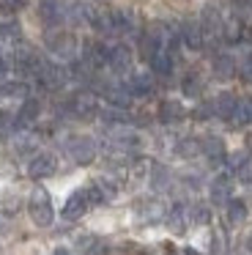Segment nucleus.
Masks as SVG:
<instances>
[{"label": "nucleus", "mask_w": 252, "mask_h": 255, "mask_svg": "<svg viewBox=\"0 0 252 255\" xmlns=\"http://www.w3.org/2000/svg\"><path fill=\"white\" fill-rule=\"evenodd\" d=\"M27 214H30V220L36 222L38 228L52 225L55 206H52V198H49L47 189H33V192H30V200H27Z\"/></svg>", "instance_id": "obj_1"}, {"label": "nucleus", "mask_w": 252, "mask_h": 255, "mask_svg": "<svg viewBox=\"0 0 252 255\" xmlns=\"http://www.w3.org/2000/svg\"><path fill=\"white\" fill-rule=\"evenodd\" d=\"M63 148L77 165H91L96 159V140L91 134H69L63 140Z\"/></svg>", "instance_id": "obj_2"}, {"label": "nucleus", "mask_w": 252, "mask_h": 255, "mask_svg": "<svg viewBox=\"0 0 252 255\" xmlns=\"http://www.w3.org/2000/svg\"><path fill=\"white\" fill-rule=\"evenodd\" d=\"M47 50L52 52V58L74 61L77 52H80V41H77V36L69 33V30H55V33L47 36Z\"/></svg>", "instance_id": "obj_3"}, {"label": "nucleus", "mask_w": 252, "mask_h": 255, "mask_svg": "<svg viewBox=\"0 0 252 255\" xmlns=\"http://www.w3.org/2000/svg\"><path fill=\"white\" fill-rule=\"evenodd\" d=\"M33 80H36L41 88H47V91H58V88L66 85L69 72H66L60 63H55V61H41V66H38V72H36Z\"/></svg>", "instance_id": "obj_4"}, {"label": "nucleus", "mask_w": 252, "mask_h": 255, "mask_svg": "<svg viewBox=\"0 0 252 255\" xmlns=\"http://www.w3.org/2000/svg\"><path fill=\"white\" fill-rule=\"evenodd\" d=\"M107 143L115 154H134V151H140L142 137L137 132H131V129H126V127H115L113 132L107 134Z\"/></svg>", "instance_id": "obj_5"}, {"label": "nucleus", "mask_w": 252, "mask_h": 255, "mask_svg": "<svg viewBox=\"0 0 252 255\" xmlns=\"http://www.w3.org/2000/svg\"><path fill=\"white\" fill-rule=\"evenodd\" d=\"M69 113L77 118H93L99 113V99L91 91H77L74 96H69Z\"/></svg>", "instance_id": "obj_6"}, {"label": "nucleus", "mask_w": 252, "mask_h": 255, "mask_svg": "<svg viewBox=\"0 0 252 255\" xmlns=\"http://www.w3.org/2000/svg\"><path fill=\"white\" fill-rule=\"evenodd\" d=\"M91 206H93V200H91V192H88V187L74 189V192L66 198V203H63V217H66V220H80V217L85 214Z\"/></svg>", "instance_id": "obj_7"}, {"label": "nucleus", "mask_w": 252, "mask_h": 255, "mask_svg": "<svg viewBox=\"0 0 252 255\" xmlns=\"http://www.w3.org/2000/svg\"><path fill=\"white\" fill-rule=\"evenodd\" d=\"M55 170H58V159H55V154H49V151H41V154H36L27 162V176L36 178V181L55 176Z\"/></svg>", "instance_id": "obj_8"}, {"label": "nucleus", "mask_w": 252, "mask_h": 255, "mask_svg": "<svg viewBox=\"0 0 252 255\" xmlns=\"http://www.w3.org/2000/svg\"><path fill=\"white\" fill-rule=\"evenodd\" d=\"M164 214L167 211H164V203L159 198H140L134 203V217L142 222H159Z\"/></svg>", "instance_id": "obj_9"}, {"label": "nucleus", "mask_w": 252, "mask_h": 255, "mask_svg": "<svg viewBox=\"0 0 252 255\" xmlns=\"http://www.w3.org/2000/svg\"><path fill=\"white\" fill-rule=\"evenodd\" d=\"M131 61H134V55H131V50L126 44H115L110 47V55H107V69H113L115 74H126L131 69Z\"/></svg>", "instance_id": "obj_10"}, {"label": "nucleus", "mask_w": 252, "mask_h": 255, "mask_svg": "<svg viewBox=\"0 0 252 255\" xmlns=\"http://www.w3.org/2000/svg\"><path fill=\"white\" fill-rule=\"evenodd\" d=\"M99 91H102L104 99H107L113 107H118V110H124V107L131 102L129 88H126L124 83H118V80H115V83H102V88H99Z\"/></svg>", "instance_id": "obj_11"}, {"label": "nucleus", "mask_w": 252, "mask_h": 255, "mask_svg": "<svg viewBox=\"0 0 252 255\" xmlns=\"http://www.w3.org/2000/svg\"><path fill=\"white\" fill-rule=\"evenodd\" d=\"M178 36L189 50H200V47L206 44V33H203V25L197 22V19H186V22L181 25Z\"/></svg>", "instance_id": "obj_12"}, {"label": "nucleus", "mask_w": 252, "mask_h": 255, "mask_svg": "<svg viewBox=\"0 0 252 255\" xmlns=\"http://www.w3.org/2000/svg\"><path fill=\"white\" fill-rule=\"evenodd\" d=\"M38 14H41V19L47 25H60L66 19V14H69V8H66L63 0H41L38 3Z\"/></svg>", "instance_id": "obj_13"}, {"label": "nucleus", "mask_w": 252, "mask_h": 255, "mask_svg": "<svg viewBox=\"0 0 252 255\" xmlns=\"http://www.w3.org/2000/svg\"><path fill=\"white\" fill-rule=\"evenodd\" d=\"M200 154H206V159L211 162V165H222L228 151H225L222 137L211 134V137H203V140H200Z\"/></svg>", "instance_id": "obj_14"}, {"label": "nucleus", "mask_w": 252, "mask_h": 255, "mask_svg": "<svg viewBox=\"0 0 252 255\" xmlns=\"http://www.w3.org/2000/svg\"><path fill=\"white\" fill-rule=\"evenodd\" d=\"M208 192H211L214 203H228V200L233 198V178H230L228 173H219V176L211 181Z\"/></svg>", "instance_id": "obj_15"}, {"label": "nucleus", "mask_w": 252, "mask_h": 255, "mask_svg": "<svg viewBox=\"0 0 252 255\" xmlns=\"http://www.w3.org/2000/svg\"><path fill=\"white\" fill-rule=\"evenodd\" d=\"M124 85L129 88L131 99H145V96L153 94V77L151 74H131Z\"/></svg>", "instance_id": "obj_16"}, {"label": "nucleus", "mask_w": 252, "mask_h": 255, "mask_svg": "<svg viewBox=\"0 0 252 255\" xmlns=\"http://www.w3.org/2000/svg\"><path fill=\"white\" fill-rule=\"evenodd\" d=\"M184 116H186L184 105H181V102H175V99H164L162 105H159V121L167 124V127L184 121Z\"/></svg>", "instance_id": "obj_17"}, {"label": "nucleus", "mask_w": 252, "mask_h": 255, "mask_svg": "<svg viewBox=\"0 0 252 255\" xmlns=\"http://www.w3.org/2000/svg\"><path fill=\"white\" fill-rule=\"evenodd\" d=\"M211 107H214V116L217 118H222V121H233V113H236V107H239V99H236L233 94H219L217 99L211 102Z\"/></svg>", "instance_id": "obj_18"}, {"label": "nucleus", "mask_w": 252, "mask_h": 255, "mask_svg": "<svg viewBox=\"0 0 252 255\" xmlns=\"http://www.w3.org/2000/svg\"><path fill=\"white\" fill-rule=\"evenodd\" d=\"M38 113H41L38 99H30V96H27V99L22 102L19 113H16V127H30V124L38 118Z\"/></svg>", "instance_id": "obj_19"}, {"label": "nucleus", "mask_w": 252, "mask_h": 255, "mask_svg": "<svg viewBox=\"0 0 252 255\" xmlns=\"http://www.w3.org/2000/svg\"><path fill=\"white\" fill-rule=\"evenodd\" d=\"M148 63H151L153 74H159V77H167V74H173L175 58H173V52H170V50H162V52H156V55H153Z\"/></svg>", "instance_id": "obj_20"}, {"label": "nucleus", "mask_w": 252, "mask_h": 255, "mask_svg": "<svg viewBox=\"0 0 252 255\" xmlns=\"http://www.w3.org/2000/svg\"><path fill=\"white\" fill-rule=\"evenodd\" d=\"M0 99H27V85L22 80L0 83Z\"/></svg>", "instance_id": "obj_21"}, {"label": "nucleus", "mask_w": 252, "mask_h": 255, "mask_svg": "<svg viewBox=\"0 0 252 255\" xmlns=\"http://www.w3.org/2000/svg\"><path fill=\"white\" fill-rule=\"evenodd\" d=\"M181 91H184V96H189V99H197V96L203 94V77L195 72L184 74V80H181Z\"/></svg>", "instance_id": "obj_22"}, {"label": "nucleus", "mask_w": 252, "mask_h": 255, "mask_svg": "<svg viewBox=\"0 0 252 255\" xmlns=\"http://www.w3.org/2000/svg\"><path fill=\"white\" fill-rule=\"evenodd\" d=\"M77 247H80V253H85V255H104L107 253V244H104L99 236H82L80 242H77Z\"/></svg>", "instance_id": "obj_23"}, {"label": "nucleus", "mask_w": 252, "mask_h": 255, "mask_svg": "<svg viewBox=\"0 0 252 255\" xmlns=\"http://www.w3.org/2000/svg\"><path fill=\"white\" fill-rule=\"evenodd\" d=\"M214 74H217L219 80H228L236 74V61L230 55H217L214 58Z\"/></svg>", "instance_id": "obj_24"}, {"label": "nucleus", "mask_w": 252, "mask_h": 255, "mask_svg": "<svg viewBox=\"0 0 252 255\" xmlns=\"http://www.w3.org/2000/svg\"><path fill=\"white\" fill-rule=\"evenodd\" d=\"M225 214H228L230 222H244L247 220V203L241 198H230L225 203Z\"/></svg>", "instance_id": "obj_25"}, {"label": "nucleus", "mask_w": 252, "mask_h": 255, "mask_svg": "<svg viewBox=\"0 0 252 255\" xmlns=\"http://www.w3.org/2000/svg\"><path fill=\"white\" fill-rule=\"evenodd\" d=\"M236 176L241 184H252V156H236Z\"/></svg>", "instance_id": "obj_26"}, {"label": "nucleus", "mask_w": 252, "mask_h": 255, "mask_svg": "<svg viewBox=\"0 0 252 255\" xmlns=\"http://www.w3.org/2000/svg\"><path fill=\"white\" fill-rule=\"evenodd\" d=\"M19 25L16 22H5L0 25V44H19Z\"/></svg>", "instance_id": "obj_27"}, {"label": "nucleus", "mask_w": 252, "mask_h": 255, "mask_svg": "<svg viewBox=\"0 0 252 255\" xmlns=\"http://www.w3.org/2000/svg\"><path fill=\"white\" fill-rule=\"evenodd\" d=\"M189 220L195 222V225H208V222H211V209H208L206 203H195L189 211Z\"/></svg>", "instance_id": "obj_28"}, {"label": "nucleus", "mask_w": 252, "mask_h": 255, "mask_svg": "<svg viewBox=\"0 0 252 255\" xmlns=\"http://www.w3.org/2000/svg\"><path fill=\"white\" fill-rule=\"evenodd\" d=\"M230 6H233V17H239L241 22L252 17V0H230Z\"/></svg>", "instance_id": "obj_29"}, {"label": "nucleus", "mask_w": 252, "mask_h": 255, "mask_svg": "<svg viewBox=\"0 0 252 255\" xmlns=\"http://www.w3.org/2000/svg\"><path fill=\"white\" fill-rule=\"evenodd\" d=\"M175 154H178V156H195V154H200V140H192V137L181 140L178 148H175Z\"/></svg>", "instance_id": "obj_30"}, {"label": "nucleus", "mask_w": 252, "mask_h": 255, "mask_svg": "<svg viewBox=\"0 0 252 255\" xmlns=\"http://www.w3.org/2000/svg\"><path fill=\"white\" fill-rule=\"evenodd\" d=\"M184 220H186V211L181 209V206H175V209H170L167 211V222H170V228L173 231H184Z\"/></svg>", "instance_id": "obj_31"}, {"label": "nucleus", "mask_w": 252, "mask_h": 255, "mask_svg": "<svg viewBox=\"0 0 252 255\" xmlns=\"http://www.w3.org/2000/svg\"><path fill=\"white\" fill-rule=\"evenodd\" d=\"M22 6H25V0H0V14L11 17V14L22 11Z\"/></svg>", "instance_id": "obj_32"}, {"label": "nucleus", "mask_w": 252, "mask_h": 255, "mask_svg": "<svg viewBox=\"0 0 252 255\" xmlns=\"http://www.w3.org/2000/svg\"><path fill=\"white\" fill-rule=\"evenodd\" d=\"M11 121H16V118L11 116V113H5V110L0 113V137H5V134H8L11 129L16 127V124H11Z\"/></svg>", "instance_id": "obj_33"}, {"label": "nucleus", "mask_w": 252, "mask_h": 255, "mask_svg": "<svg viewBox=\"0 0 252 255\" xmlns=\"http://www.w3.org/2000/svg\"><path fill=\"white\" fill-rule=\"evenodd\" d=\"M239 77L244 80V83H252V52L244 58V63H241V69H239Z\"/></svg>", "instance_id": "obj_34"}, {"label": "nucleus", "mask_w": 252, "mask_h": 255, "mask_svg": "<svg viewBox=\"0 0 252 255\" xmlns=\"http://www.w3.org/2000/svg\"><path fill=\"white\" fill-rule=\"evenodd\" d=\"M11 69H14V61H11L8 55H0V77H5Z\"/></svg>", "instance_id": "obj_35"}, {"label": "nucleus", "mask_w": 252, "mask_h": 255, "mask_svg": "<svg viewBox=\"0 0 252 255\" xmlns=\"http://www.w3.org/2000/svg\"><path fill=\"white\" fill-rule=\"evenodd\" d=\"M52 255H74V253H71V250H66V247H58Z\"/></svg>", "instance_id": "obj_36"}, {"label": "nucleus", "mask_w": 252, "mask_h": 255, "mask_svg": "<svg viewBox=\"0 0 252 255\" xmlns=\"http://www.w3.org/2000/svg\"><path fill=\"white\" fill-rule=\"evenodd\" d=\"M184 255H200V253H197L195 247H186V250H184Z\"/></svg>", "instance_id": "obj_37"}, {"label": "nucleus", "mask_w": 252, "mask_h": 255, "mask_svg": "<svg viewBox=\"0 0 252 255\" xmlns=\"http://www.w3.org/2000/svg\"><path fill=\"white\" fill-rule=\"evenodd\" d=\"M247 250L252 253V233H250V239H247Z\"/></svg>", "instance_id": "obj_38"}, {"label": "nucleus", "mask_w": 252, "mask_h": 255, "mask_svg": "<svg viewBox=\"0 0 252 255\" xmlns=\"http://www.w3.org/2000/svg\"><path fill=\"white\" fill-rule=\"evenodd\" d=\"M247 143H250V145H252V134H250V140H247Z\"/></svg>", "instance_id": "obj_39"}]
</instances>
